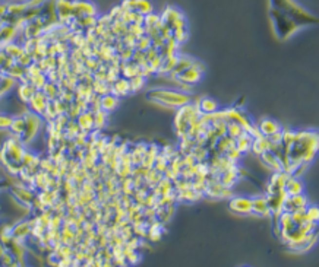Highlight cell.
<instances>
[{"label": "cell", "mask_w": 319, "mask_h": 267, "mask_svg": "<svg viewBox=\"0 0 319 267\" xmlns=\"http://www.w3.org/2000/svg\"><path fill=\"white\" fill-rule=\"evenodd\" d=\"M228 207L236 215H249L252 213V199L247 197H233L228 203Z\"/></svg>", "instance_id": "277c9868"}, {"label": "cell", "mask_w": 319, "mask_h": 267, "mask_svg": "<svg viewBox=\"0 0 319 267\" xmlns=\"http://www.w3.org/2000/svg\"><path fill=\"white\" fill-rule=\"evenodd\" d=\"M259 129H261V132H262L266 137L271 136V134H274V133H277V132H280V126H278L274 120H269V118L261 121Z\"/></svg>", "instance_id": "8992f818"}, {"label": "cell", "mask_w": 319, "mask_h": 267, "mask_svg": "<svg viewBox=\"0 0 319 267\" xmlns=\"http://www.w3.org/2000/svg\"><path fill=\"white\" fill-rule=\"evenodd\" d=\"M252 213L259 215V216L268 215L269 213V206H268L266 199H262V197L252 199Z\"/></svg>", "instance_id": "5b68a950"}, {"label": "cell", "mask_w": 319, "mask_h": 267, "mask_svg": "<svg viewBox=\"0 0 319 267\" xmlns=\"http://www.w3.org/2000/svg\"><path fill=\"white\" fill-rule=\"evenodd\" d=\"M202 113H214L217 110V102L212 100H201Z\"/></svg>", "instance_id": "52a82bcc"}, {"label": "cell", "mask_w": 319, "mask_h": 267, "mask_svg": "<svg viewBox=\"0 0 319 267\" xmlns=\"http://www.w3.org/2000/svg\"><path fill=\"white\" fill-rule=\"evenodd\" d=\"M148 98L154 100L155 102L164 104L167 107H183L189 102V97L180 92H174V91H152L148 94Z\"/></svg>", "instance_id": "3957f363"}, {"label": "cell", "mask_w": 319, "mask_h": 267, "mask_svg": "<svg viewBox=\"0 0 319 267\" xmlns=\"http://www.w3.org/2000/svg\"><path fill=\"white\" fill-rule=\"evenodd\" d=\"M269 5L271 8H275L288 18H291L299 27H309L318 24V18L304 8H301L294 0H269Z\"/></svg>", "instance_id": "6da1fadb"}, {"label": "cell", "mask_w": 319, "mask_h": 267, "mask_svg": "<svg viewBox=\"0 0 319 267\" xmlns=\"http://www.w3.org/2000/svg\"><path fill=\"white\" fill-rule=\"evenodd\" d=\"M269 18H271L274 33L280 40H288L300 28L291 18H288L287 15H284L275 8H269Z\"/></svg>", "instance_id": "7a4b0ae2"}, {"label": "cell", "mask_w": 319, "mask_h": 267, "mask_svg": "<svg viewBox=\"0 0 319 267\" xmlns=\"http://www.w3.org/2000/svg\"><path fill=\"white\" fill-rule=\"evenodd\" d=\"M11 123H12V118L8 117V116H0V129H9L11 127Z\"/></svg>", "instance_id": "ba28073f"}]
</instances>
